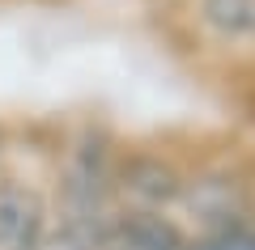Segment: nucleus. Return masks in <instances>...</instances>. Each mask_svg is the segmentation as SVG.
Returning <instances> with one entry per match:
<instances>
[{
	"instance_id": "1",
	"label": "nucleus",
	"mask_w": 255,
	"mask_h": 250,
	"mask_svg": "<svg viewBox=\"0 0 255 250\" xmlns=\"http://www.w3.org/2000/svg\"><path fill=\"white\" fill-rule=\"evenodd\" d=\"M183 187H187V178L162 153H132V157H119V166H115V195L128 208L166 212L170 204L183 199Z\"/></svg>"
},
{
	"instance_id": "5",
	"label": "nucleus",
	"mask_w": 255,
	"mask_h": 250,
	"mask_svg": "<svg viewBox=\"0 0 255 250\" xmlns=\"http://www.w3.org/2000/svg\"><path fill=\"white\" fill-rule=\"evenodd\" d=\"M183 250H255V225H221V229H204L187 238Z\"/></svg>"
},
{
	"instance_id": "2",
	"label": "nucleus",
	"mask_w": 255,
	"mask_h": 250,
	"mask_svg": "<svg viewBox=\"0 0 255 250\" xmlns=\"http://www.w3.org/2000/svg\"><path fill=\"white\" fill-rule=\"evenodd\" d=\"M94 250H183L187 233L157 208H119L94 229Z\"/></svg>"
},
{
	"instance_id": "4",
	"label": "nucleus",
	"mask_w": 255,
	"mask_h": 250,
	"mask_svg": "<svg viewBox=\"0 0 255 250\" xmlns=\"http://www.w3.org/2000/svg\"><path fill=\"white\" fill-rule=\"evenodd\" d=\"M200 21L226 43L255 38V0H200Z\"/></svg>"
},
{
	"instance_id": "3",
	"label": "nucleus",
	"mask_w": 255,
	"mask_h": 250,
	"mask_svg": "<svg viewBox=\"0 0 255 250\" xmlns=\"http://www.w3.org/2000/svg\"><path fill=\"white\" fill-rule=\"evenodd\" d=\"M51 208L43 191L21 178H0V250H43Z\"/></svg>"
}]
</instances>
